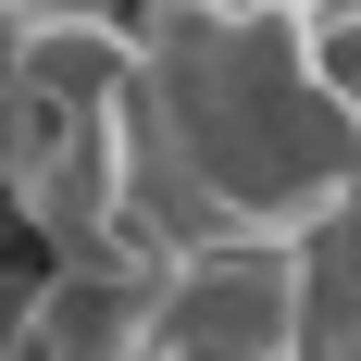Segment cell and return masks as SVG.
<instances>
[{"instance_id": "1", "label": "cell", "mask_w": 361, "mask_h": 361, "mask_svg": "<svg viewBox=\"0 0 361 361\" xmlns=\"http://www.w3.org/2000/svg\"><path fill=\"white\" fill-rule=\"evenodd\" d=\"M162 361H312V262L287 237H187L149 262Z\"/></svg>"}, {"instance_id": "2", "label": "cell", "mask_w": 361, "mask_h": 361, "mask_svg": "<svg viewBox=\"0 0 361 361\" xmlns=\"http://www.w3.org/2000/svg\"><path fill=\"white\" fill-rule=\"evenodd\" d=\"M287 13L312 25V50H324V63H336V37H361V0H287Z\"/></svg>"}]
</instances>
